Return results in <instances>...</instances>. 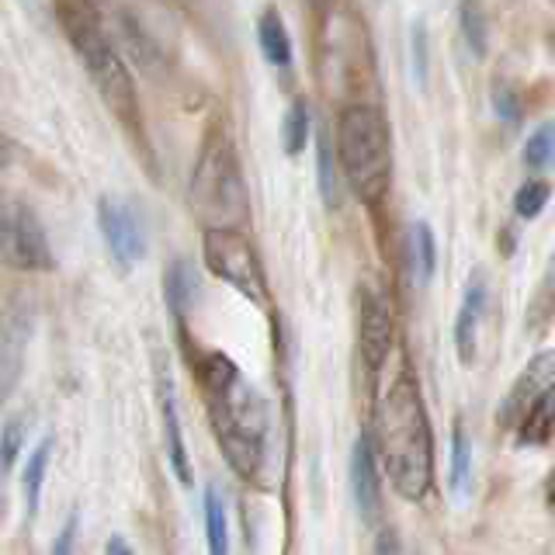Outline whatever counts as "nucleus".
Masks as SVG:
<instances>
[{
    "mask_svg": "<svg viewBox=\"0 0 555 555\" xmlns=\"http://www.w3.org/2000/svg\"><path fill=\"white\" fill-rule=\"evenodd\" d=\"M378 448L396 493L410 503L427 500L434 486V434L410 372L399 375L378 403Z\"/></svg>",
    "mask_w": 555,
    "mask_h": 555,
    "instance_id": "1",
    "label": "nucleus"
},
{
    "mask_svg": "<svg viewBox=\"0 0 555 555\" xmlns=\"http://www.w3.org/2000/svg\"><path fill=\"white\" fill-rule=\"evenodd\" d=\"M56 22L63 25V35L74 46L80 56L87 77L98 87L101 101L115 112V118L126 129L139 132V98H135V83L126 60H121L118 46L108 39V31L101 25V14L94 8L83 4H60L56 8Z\"/></svg>",
    "mask_w": 555,
    "mask_h": 555,
    "instance_id": "2",
    "label": "nucleus"
},
{
    "mask_svg": "<svg viewBox=\"0 0 555 555\" xmlns=\"http://www.w3.org/2000/svg\"><path fill=\"white\" fill-rule=\"evenodd\" d=\"M208 416L225 465L243 482H257L264 473V444H268V410L240 375L222 386L205 389Z\"/></svg>",
    "mask_w": 555,
    "mask_h": 555,
    "instance_id": "3",
    "label": "nucleus"
},
{
    "mask_svg": "<svg viewBox=\"0 0 555 555\" xmlns=\"http://www.w3.org/2000/svg\"><path fill=\"white\" fill-rule=\"evenodd\" d=\"M337 156L340 170L361 202H378L392 181V150L389 126L378 108L351 104L337 115Z\"/></svg>",
    "mask_w": 555,
    "mask_h": 555,
    "instance_id": "4",
    "label": "nucleus"
},
{
    "mask_svg": "<svg viewBox=\"0 0 555 555\" xmlns=\"http://www.w3.org/2000/svg\"><path fill=\"white\" fill-rule=\"evenodd\" d=\"M191 202L208 219V230H240L247 222V184H243L240 160L233 153V143L222 132H212L205 139L198 153L195 178H191Z\"/></svg>",
    "mask_w": 555,
    "mask_h": 555,
    "instance_id": "5",
    "label": "nucleus"
},
{
    "mask_svg": "<svg viewBox=\"0 0 555 555\" xmlns=\"http://www.w3.org/2000/svg\"><path fill=\"white\" fill-rule=\"evenodd\" d=\"M202 257H205V268L212 271L219 282L233 285L243 299L268 306V278H264V268H260V257L254 250L250 236L243 230H219V225L208 230L205 225Z\"/></svg>",
    "mask_w": 555,
    "mask_h": 555,
    "instance_id": "6",
    "label": "nucleus"
},
{
    "mask_svg": "<svg viewBox=\"0 0 555 555\" xmlns=\"http://www.w3.org/2000/svg\"><path fill=\"white\" fill-rule=\"evenodd\" d=\"M0 260L14 271L42 274L56 268L49 233L31 205L0 195Z\"/></svg>",
    "mask_w": 555,
    "mask_h": 555,
    "instance_id": "7",
    "label": "nucleus"
},
{
    "mask_svg": "<svg viewBox=\"0 0 555 555\" xmlns=\"http://www.w3.org/2000/svg\"><path fill=\"white\" fill-rule=\"evenodd\" d=\"M31 302L11 299L0 312V403L14 392L17 378L25 372V351L31 340Z\"/></svg>",
    "mask_w": 555,
    "mask_h": 555,
    "instance_id": "8",
    "label": "nucleus"
},
{
    "mask_svg": "<svg viewBox=\"0 0 555 555\" xmlns=\"http://www.w3.org/2000/svg\"><path fill=\"white\" fill-rule=\"evenodd\" d=\"M98 225H101V236H104V243H108V250H112L115 264L121 271H129L135 260L146 254L143 222H139V216L126 202L101 198L98 202Z\"/></svg>",
    "mask_w": 555,
    "mask_h": 555,
    "instance_id": "9",
    "label": "nucleus"
},
{
    "mask_svg": "<svg viewBox=\"0 0 555 555\" xmlns=\"http://www.w3.org/2000/svg\"><path fill=\"white\" fill-rule=\"evenodd\" d=\"M358 330H361V358L364 369L372 375L389 361L392 354V312L389 302L375 292H361V312H358Z\"/></svg>",
    "mask_w": 555,
    "mask_h": 555,
    "instance_id": "10",
    "label": "nucleus"
},
{
    "mask_svg": "<svg viewBox=\"0 0 555 555\" xmlns=\"http://www.w3.org/2000/svg\"><path fill=\"white\" fill-rule=\"evenodd\" d=\"M548 386H555V347L552 351H542L538 358L528 361V369L517 375L514 389L507 392V399L500 403V424L503 427H514L525 421V413L531 410V403L542 396Z\"/></svg>",
    "mask_w": 555,
    "mask_h": 555,
    "instance_id": "11",
    "label": "nucleus"
},
{
    "mask_svg": "<svg viewBox=\"0 0 555 555\" xmlns=\"http://www.w3.org/2000/svg\"><path fill=\"white\" fill-rule=\"evenodd\" d=\"M351 490H354V503L364 525H372L378 517V473H375V448H372V434L364 430L354 455H351Z\"/></svg>",
    "mask_w": 555,
    "mask_h": 555,
    "instance_id": "12",
    "label": "nucleus"
},
{
    "mask_svg": "<svg viewBox=\"0 0 555 555\" xmlns=\"http://www.w3.org/2000/svg\"><path fill=\"white\" fill-rule=\"evenodd\" d=\"M482 309H486V282L476 274L473 282L465 285L462 309H459V320H455V347H459V358H462L465 369H468V364H476V354H479Z\"/></svg>",
    "mask_w": 555,
    "mask_h": 555,
    "instance_id": "13",
    "label": "nucleus"
},
{
    "mask_svg": "<svg viewBox=\"0 0 555 555\" xmlns=\"http://www.w3.org/2000/svg\"><path fill=\"white\" fill-rule=\"evenodd\" d=\"M115 25H118V42H121V49H126V56L150 77L164 74L167 56H164V49L156 46L153 35L139 25L129 11H115Z\"/></svg>",
    "mask_w": 555,
    "mask_h": 555,
    "instance_id": "14",
    "label": "nucleus"
},
{
    "mask_svg": "<svg viewBox=\"0 0 555 555\" xmlns=\"http://www.w3.org/2000/svg\"><path fill=\"white\" fill-rule=\"evenodd\" d=\"M160 378V413H164V434H167V459L170 468L178 473L184 486H191V462H188V448H184V434H181V416H178V399H173V386L164 375V369H156Z\"/></svg>",
    "mask_w": 555,
    "mask_h": 555,
    "instance_id": "15",
    "label": "nucleus"
},
{
    "mask_svg": "<svg viewBox=\"0 0 555 555\" xmlns=\"http://www.w3.org/2000/svg\"><path fill=\"white\" fill-rule=\"evenodd\" d=\"M555 434V386H548L542 396L534 399L525 421L517 424V444L525 448H542L552 441Z\"/></svg>",
    "mask_w": 555,
    "mask_h": 555,
    "instance_id": "16",
    "label": "nucleus"
},
{
    "mask_svg": "<svg viewBox=\"0 0 555 555\" xmlns=\"http://www.w3.org/2000/svg\"><path fill=\"white\" fill-rule=\"evenodd\" d=\"M317 181H320V195L326 208H337L340 205V156H337V143L330 139L326 129H320V139H317Z\"/></svg>",
    "mask_w": 555,
    "mask_h": 555,
    "instance_id": "17",
    "label": "nucleus"
},
{
    "mask_svg": "<svg viewBox=\"0 0 555 555\" xmlns=\"http://www.w3.org/2000/svg\"><path fill=\"white\" fill-rule=\"evenodd\" d=\"M52 438H42L35 444V451L28 455V465L22 473V493H25V520H35L39 514V496H42V482H46V473H49V459H52Z\"/></svg>",
    "mask_w": 555,
    "mask_h": 555,
    "instance_id": "18",
    "label": "nucleus"
},
{
    "mask_svg": "<svg viewBox=\"0 0 555 555\" xmlns=\"http://www.w3.org/2000/svg\"><path fill=\"white\" fill-rule=\"evenodd\" d=\"M257 42H260V52L268 56V63H274V66L292 63V39H288V31L274 8H268L257 17Z\"/></svg>",
    "mask_w": 555,
    "mask_h": 555,
    "instance_id": "19",
    "label": "nucleus"
},
{
    "mask_svg": "<svg viewBox=\"0 0 555 555\" xmlns=\"http://www.w3.org/2000/svg\"><path fill=\"white\" fill-rule=\"evenodd\" d=\"M202 511H205V538H208V555H230V525H225L222 496H219V490H216L212 482L205 486Z\"/></svg>",
    "mask_w": 555,
    "mask_h": 555,
    "instance_id": "20",
    "label": "nucleus"
},
{
    "mask_svg": "<svg viewBox=\"0 0 555 555\" xmlns=\"http://www.w3.org/2000/svg\"><path fill=\"white\" fill-rule=\"evenodd\" d=\"M164 292H167V306L173 317H184L188 306H191V295H195V271H191L188 260H173L167 268V282H164Z\"/></svg>",
    "mask_w": 555,
    "mask_h": 555,
    "instance_id": "21",
    "label": "nucleus"
},
{
    "mask_svg": "<svg viewBox=\"0 0 555 555\" xmlns=\"http://www.w3.org/2000/svg\"><path fill=\"white\" fill-rule=\"evenodd\" d=\"M410 250H413L416 282H430L434 268H438V243H434V230L427 222H413L410 225Z\"/></svg>",
    "mask_w": 555,
    "mask_h": 555,
    "instance_id": "22",
    "label": "nucleus"
},
{
    "mask_svg": "<svg viewBox=\"0 0 555 555\" xmlns=\"http://www.w3.org/2000/svg\"><path fill=\"white\" fill-rule=\"evenodd\" d=\"M468 468H473V441H468V430H465V424L459 421V424H455V438H451V473H448L451 493H465V486H468Z\"/></svg>",
    "mask_w": 555,
    "mask_h": 555,
    "instance_id": "23",
    "label": "nucleus"
},
{
    "mask_svg": "<svg viewBox=\"0 0 555 555\" xmlns=\"http://www.w3.org/2000/svg\"><path fill=\"white\" fill-rule=\"evenodd\" d=\"M282 139H285V153L288 156H299L306 150V139H309V108H306L302 98H295L292 108L285 112Z\"/></svg>",
    "mask_w": 555,
    "mask_h": 555,
    "instance_id": "24",
    "label": "nucleus"
},
{
    "mask_svg": "<svg viewBox=\"0 0 555 555\" xmlns=\"http://www.w3.org/2000/svg\"><path fill=\"white\" fill-rule=\"evenodd\" d=\"M525 164L534 170H545L555 164V126L552 121H545V126H538L531 132V139L525 143Z\"/></svg>",
    "mask_w": 555,
    "mask_h": 555,
    "instance_id": "25",
    "label": "nucleus"
},
{
    "mask_svg": "<svg viewBox=\"0 0 555 555\" xmlns=\"http://www.w3.org/2000/svg\"><path fill=\"white\" fill-rule=\"evenodd\" d=\"M552 198V184L548 181H528L525 188L514 195V212L520 219H534L545 212V205Z\"/></svg>",
    "mask_w": 555,
    "mask_h": 555,
    "instance_id": "26",
    "label": "nucleus"
},
{
    "mask_svg": "<svg viewBox=\"0 0 555 555\" xmlns=\"http://www.w3.org/2000/svg\"><path fill=\"white\" fill-rule=\"evenodd\" d=\"M459 17H462V35H465L468 49H473L476 56H482L486 52V17H482V11L473 4H462Z\"/></svg>",
    "mask_w": 555,
    "mask_h": 555,
    "instance_id": "27",
    "label": "nucleus"
},
{
    "mask_svg": "<svg viewBox=\"0 0 555 555\" xmlns=\"http://www.w3.org/2000/svg\"><path fill=\"white\" fill-rule=\"evenodd\" d=\"M22 448H25V427H22V421H8L4 430H0V473L14 468L17 455H22Z\"/></svg>",
    "mask_w": 555,
    "mask_h": 555,
    "instance_id": "28",
    "label": "nucleus"
},
{
    "mask_svg": "<svg viewBox=\"0 0 555 555\" xmlns=\"http://www.w3.org/2000/svg\"><path fill=\"white\" fill-rule=\"evenodd\" d=\"M493 108H496V115L507 121V126H517L520 121V98H517V91L511 83H496L493 87Z\"/></svg>",
    "mask_w": 555,
    "mask_h": 555,
    "instance_id": "29",
    "label": "nucleus"
},
{
    "mask_svg": "<svg viewBox=\"0 0 555 555\" xmlns=\"http://www.w3.org/2000/svg\"><path fill=\"white\" fill-rule=\"evenodd\" d=\"M413 80L427 83V31L424 25H413Z\"/></svg>",
    "mask_w": 555,
    "mask_h": 555,
    "instance_id": "30",
    "label": "nucleus"
},
{
    "mask_svg": "<svg viewBox=\"0 0 555 555\" xmlns=\"http://www.w3.org/2000/svg\"><path fill=\"white\" fill-rule=\"evenodd\" d=\"M74 545H77V514H69L63 520V528L56 534V542H52L49 555H74Z\"/></svg>",
    "mask_w": 555,
    "mask_h": 555,
    "instance_id": "31",
    "label": "nucleus"
},
{
    "mask_svg": "<svg viewBox=\"0 0 555 555\" xmlns=\"http://www.w3.org/2000/svg\"><path fill=\"white\" fill-rule=\"evenodd\" d=\"M375 555H399V542L392 528H382L375 538Z\"/></svg>",
    "mask_w": 555,
    "mask_h": 555,
    "instance_id": "32",
    "label": "nucleus"
},
{
    "mask_svg": "<svg viewBox=\"0 0 555 555\" xmlns=\"http://www.w3.org/2000/svg\"><path fill=\"white\" fill-rule=\"evenodd\" d=\"M108 555H132V548H129V542L126 538H108Z\"/></svg>",
    "mask_w": 555,
    "mask_h": 555,
    "instance_id": "33",
    "label": "nucleus"
},
{
    "mask_svg": "<svg viewBox=\"0 0 555 555\" xmlns=\"http://www.w3.org/2000/svg\"><path fill=\"white\" fill-rule=\"evenodd\" d=\"M545 500H548V507L555 511V468H552L548 479H545Z\"/></svg>",
    "mask_w": 555,
    "mask_h": 555,
    "instance_id": "34",
    "label": "nucleus"
},
{
    "mask_svg": "<svg viewBox=\"0 0 555 555\" xmlns=\"http://www.w3.org/2000/svg\"><path fill=\"white\" fill-rule=\"evenodd\" d=\"M8 156H11V143L4 135H0V164H8Z\"/></svg>",
    "mask_w": 555,
    "mask_h": 555,
    "instance_id": "35",
    "label": "nucleus"
},
{
    "mask_svg": "<svg viewBox=\"0 0 555 555\" xmlns=\"http://www.w3.org/2000/svg\"><path fill=\"white\" fill-rule=\"evenodd\" d=\"M0 520H4V503H0Z\"/></svg>",
    "mask_w": 555,
    "mask_h": 555,
    "instance_id": "36",
    "label": "nucleus"
}]
</instances>
